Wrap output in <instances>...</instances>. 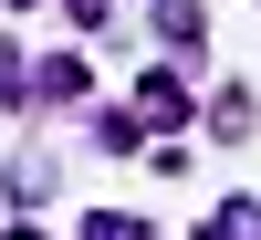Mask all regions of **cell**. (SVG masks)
Wrapping results in <instances>:
<instances>
[{
  "label": "cell",
  "instance_id": "cell-2",
  "mask_svg": "<svg viewBox=\"0 0 261 240\" xmlns=\"http://www.w3.org/2000/svg\"><path fill=\"white\" fill-rule=\"evenodd\" d=\"M199 240H261V209H251V199H230V209H220Z\"/></svg>",
  "mask_w": 261,
  "mask_h": 240
},
{
  "label": "cell",
  "instance_id": "cell-1",
  "mask_svg": "<svg viewBox=\"0 0 261 240\" xmlns=\"http://www.w3.org/2000/svg\"><path fill=\"white\" fill-rule=\"evenodd\" d=\"M136 115H157V125H178V115H188V94H178L167 73H146V84H136Z\"/></svg>",
  "mask_w": 261,
  "mask_h": 240
}]
</instances>
